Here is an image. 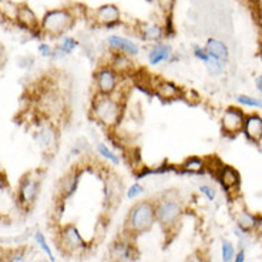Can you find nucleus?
Wrapping results in <instances>:
<instances>
[{
    "label": "nucleus",
    "instance_id": "f257e3e1",
    "mask_svg": "<svg viewBox=\"0 0 262 262\" xmlns=\"http://www.w3.org/2000/svg\"><path fill=\"white\" fill-rule=\"evenodd\" d=\"M124 98L114 96L94 94L89 108V116L94 123L107 131H114L124 117Z\"/></svg>",
    "mask_w": 262,
    "mask_h": 262
},
{
    "label": "nucleus",
    "instance_id": "f03ea898",
    "mask_svg": "<svg viewBox=\"0 0 262 262\" xmlns=\"http://www.w3.org/2000/svg\"><path fill=\"white\" fill-rule=\"evenodd\" d=\"M157 224L156 203L152 200H141L131 205L124 221V235L127 238L148 232Z\"/></svg>",
    "mask_w": 262,
    "mask_h": 262
},
{
    "label": "nucleus",
    "instance_id": "7ed1b4c3",
    "mask_svg": "<svg viewBox=\"0 0 262 262\" xmlns=\"http://www.w3.org/2000/svg\"><path fill=\"white\" fill-rule=\"evenodd\" d=\"M156 203V216L157 224L163 228L164 232L170 234L177 229V225L181 223L184 214V205L181 198L176 191L164 192L154 200Z\"/></svg>",
    "mask_w": 262,
    "mask_h": 262
},
{
    "label": "nucleus",
    "instance_id": "20e7f679",
    "mask_svg": "<svg viewBox=\"0 0 262 262\" xmlns=\"http://www.w3.org/2000/svg\"><path fill=\"white\" fill-rule=\"evenodd\" d=\"M74 25V16L67 9H54L45 14L41 30L50 36H61Z\"/></svg>",
    "mask_w": 262,
    "mask_h": 262
},
{
    "label": "nucleus",
    "instance_id": "39448f33",
    "mask_svg": "<svg viewBox=\"0 0 262 262\" xmlns=\"http://www.w3.org/2000/svg\"><path fill=\"white\" fill-rule=\"evenodd\" d=\"M121 76L113 70L108 64L98 67L94 73V94L114 96L120 90Z\"/></svg>",
    "mask_w": 262,
    "mask_h": 262
},
{
    "label": "nucleus",
    "instance_id": "423d86ee",
    "mask_svg": "<svg viewBox=\"0 0 262 262\" xmlns=\"http://www.w3.org/2000/svg\"><path fill=\"white\" fill-rule=\"evenodd\" d=\"M40 185H41V176L36 171L27 172L20 180L19 190H17V201L20 207L23 208H32V205L36 203L40 192Z\"/></svg>",
    "mask_w": 262,
    "mask_h": 262
},
{
    "label": "nucleus",
    "instance_id": "0eeeda50",
    "mask_svg": "<svg viewBox=\"0 0 262 262\" xmlns=\"http://www.w3.org/2000/svg\"><path fill=\"white\" fill-rule=\"evenodd\" d=\"M59 245L67 255H74L87 248V243L74 224H66L59 232Z\"/></svg>",
    "mask_w": 262,
    "mask_h": 262
},
{
    "label": "nucleus",
    "instance_id": "6e6552de",
    "mask_svg": "<svg viewBox=\"0 0 262 262\" xmlns=\"http://www.w3.org/2000/svg\"><path fill=\"white\" fill-rule=\"evenodd\" d=\"M245 112L238 105H229L221 116V131L227 137H236L243 133L245 123Z\"/></svg>",
    "mask_w": 262,
    "mask_h": 262
},
{
    "label": "nucleus",
    "instance_id": "1a4fd4ad",
    "mask_svg": "<svg viewBox=\"0 0 262 262\" xmlns=\"http://www.w3.org/2000/svg\"><path fill=\"white\" fill-rule=\"evenodd\" d=\"M150 92L152 96H156L158 100H161L164 103H171L176 100L184 98L185 90L181 85H178L174 81L164 79H151Z\"/></svg>",
    "mask_w": 262,
    "mask_h": 262
},
{
    "label": "nucleus",
    "instance_id": "9d476101",
    "mask_svg": "<svg viewBox=\"0 0 262 262\" xmlns=\"http://www.w3.org/2000/svg\"><path fill=\"white\" fill-rule=\"evenodd\" d=\"M112 262H130L137 259L138 251L136 245L131 243V238H120L114 241L108 251Z\"/></svg>",
    "mask_w": 262,
    "mask_h": 262
},
{
    "label": "nucleus",
    "instance_id": "9b49d317",
    "mask_svg": "<svg viewBox=\"0 0 262 262\" xmlns=\"http://www.w3.org/2000/svg\"><path fill=\"white\" fill-rule=\"evenodd\" d=\"M36 143L43 150H50L53 145L57 144V128L54 127L52 121H43L40 123L37 130L34 133Z\"/></svg>",
    "mask_w": 262,
    "mask_h": 262
},
{
    "label": "nucleus",
    "instance_id": "f8f14e48",
    "mask_svg": "<svg viewBox=\"0 0 262 262\" xmlns=\"http://www.w3.org/2000/svg\"><path fill=\"white\" fill-rule=\"evenodd\" d=\"M243 134L249 143L259 144L262 141V117L258 113H251L245 116Z\"/></svg>",
    "mask_w": 262,
    "mask_h": 262
},
{
    "label": "nucleus",
    "instance_id": "ddd939ff",
    "mask_svg": "<svg viewBox=\"0 0 262 262\" xmlns=\"http://www.w3.org/2000/svg\"><path fill=\"white\" fill-rule=\"evenodd\" d=\"M216 178H218L220 184L223 185V188L227 192H234V191L239 190L241 176H239V172L234 167L224 164L223 167H221V170L218 171Z\"/></svg>",
    "mask_w": 262,
    "mask_h": 262
},
{
    "label": "nucleus",
    "instance_id": "4468645a",
    "mask_svg": "<svg viewBox=\"0 0 262 262\" xmlns=\"http://www.w3.org/2000/svg\"><path fill=\"white\" fill-rule=\"evenodd\" d=\"M80 178H81V171L73 168L70 172H67L64 177L60 180L59 187H57L60 200L64 201V200H69L74 195V192L79 188Z\"/></svg>",
    "mask_w": 262,
    "mask_h": 262
},
{
    "label": "nucleus",
    "instance_id": "2eb2a0df",
    "mask_svg": "<svg viewBox=\"0 0 262 262\" xmlns=\"http://www.w3.org/2000/svg\"><path fill=\"white\" fill-rule=\"evenodd\" d=\"M121 17L120 9L114 5H104V6L98 7L94 12V20L97 25L105 27H112L117 25Z\"/></svg>",
    "mask_w": 262,
    "mask_h": 262
},
{
    "label": "nucleus",
    "instance_id": "dca6fc26",
    "mask_svg": "<svg viewBox=\"0 0 262 262\" xmlns=\"http://www.w3.org/2000/svg\"><path fill=\"white\" fill-rule=\"evenodd\" d=\"M108 66L112 67L114 72L117 73L118 76H131V74H136L134 72V63L131 60L130 56L123 54V53L114 52L113 53L112 59Z\"/></svg>",
    "mask_w": 262,
    "mask_h": 262
},
{
    "label": "nucleus",
    "instance_id": "f3484780",
    "mask_svg": "<svg viewBox=\"0 0 262 262\" xmlns=\"http://www.w3.org/2000/svg\"><path fill=\"white\" fill-rule=\"evenodd\" d=\"M107 43H108V46L112 47L114 52L123 53V54H127L130 57H134V56H137L138 53H140V47L133 40L125 39V37H121V36L113 34V36H110L107 39Z\"/></svg>",
    "mask_w": 262,
    "mask_h": 262
},
{
    "label": "nucleus",
    "instance_id": "a211bd4d",
    "mask_svg": "<svg viewBox=\"0 0 262 262\" xmlns=\"http://www.w3.org/2000/svg\"><path fill=\"white\" fill-rule=\"evenodd\" d=\"M121 194H123V185H121L120 178H117V176L108 174L104 180L105 201L108 204H112L113 201H118L121 198Z\"/></svg>",
    "mask_w": 262,
    "mask_h": 262
},
{
    "label": "nucleus",
    "instance_id": "6ab92c4d",
    "mask_svg": "<svg viewBox=\"0 0 262 262\" xmlns=\"http://www.w3.org/2000/svg\"><path fill=\"white\" fill-rule=\"evenodd\" d=\"M172 56V49L167 43L158 41L154 46L151 47L148 52V63L152 66H158L163 61H168Z\"/></svg>",
    "mask_w": 262,
    "mask_h": 262
},
{
    "label": "nucleus",
    "instance_id": "aec40b11",
    "mask_svg": "<svg viewBox=\"0 0 262 262\" xmlns=\"http://www.w3.org/2000/svg\"><path fill=\"white\" fill-rule=\"evenodd\" d=\"M181 174H204L207 171V161L203 157H188L178 165Z\"/></svg>",
    "mask_w": 262,
    "mask_h": 262
},
{
    "label": "nucleus",
    "instance_id": "412c9836",
    "mask_svg": "<svg viewBox=\"0 0 262 262\" xmlns=\"http://www.w3.org/2000/svg\"><path fill=\"white\" fill-rule=\"evenodd\" d=\"M205 50H207V53L210 54V57H212V59L220 60V61H224V63L228 60V47L221 40L208 39L207 45H205Z\"/></svg>",
    "mask_w": 262,
    "mask_h": 262
},
{
    "label": "nucleus",
    "instance_id": "4be33fe9",
    "mask_svg": "<svg viewBox=\"0 0 262 262\" xmlns=\"http://www.w3.org/2000/svg\"><path fill=\"white\" fill-rule=\"evenodd\" d=\"M164 29L158 26L156 23H143L140 26V37L143 41H148V43H158L163 39Z\"/></svg>",
    "mask_w": 262,
    "mask_h": 262
},
{
    "label": "nucleus",
    "instance_id": "5701e85b",
    "mask_svg": "<svg viewBox=\"0 0 262 262\" xmlns=\"http://www.w3.org/2000/svg\"><path fill=\"white\" fill-rule=\"evenodd\" d=\"M20 26L26 27L27 30H36L39 27V20L36 17V14L33 13V10L26 5L19 6V13H17V20Z\"/></svg>",
    "mask_w": 262,
    "mask_h": 262
},
{
    "label": "nucleus",
    "instance_id": "b1692460",
    "mask_svg": "<svg viewBox=\"0 0 262 262\" xmlns=\"http://www.w3.org/2000/svg\"><path fill=\"white\" fill-rule=\"evenodd\" d=\"M235 223H236V228L241 229L243 232H251L254 231L256 224V216L254 214H251L247 210H241L238 214L235 215Z\"/></svg>",
    "mask_w": 262,
    "mask_h": 262
},
{
    "label": "nucleus",
    "instance_id": "393cba45",
    "mask_svg": "<svg viewBox=\"0 0 262 262\" xmlns=\"http://www.w3.org/2000/svg\"><path fill=\"white\" fill-rule=\"evenodd\" d=\"M96 152H97L100 157L105 160L107 163L113 164V165H118V164L121 163V158L118 156L117 152L114 150H112V147H108L104 143H98L96 145Z\"/></svg>",
    "mask_w": 262,
    "mask_h": 262
},
{
    "label": "nucleus",
    "instance_id": "a878e982",
    "mask_svg": "<svg viewBox=\"0 0 262 262\" xmlns=\"http://www.w3.org/2000/svg\"><path fill=\"white\" fill-rule=\"evenodd\" d=\"M0 12L2 14L10 20H17V13H19V5L9 0H2L0 2Z\"/></svg>",
    "mask_w": 262,
    "mask_h": 262
},
{
    "label": "nucleus",
    "instance_id": "bb28decb",
    "mask_svg": "<svg viewBox=\"0 0 262 262\" xmlns=\"http://www.w3.org/2000/svg\"><path fill=\"white\" fill-rule=\"evenodd\" d=\"M34 241H36V244L39 245L40 249L45 252L47 255V258L50 259L52 262L56 261V258H54V255H53V251H52V247L49 245V243H47L46 236H45V234L43 232H40V231H37L36 234H34Z\"/></svg>",
    "mask_w": 262,
    "mask_h": 262
},
{
    "label": "nucleus",
    "instance_id": "cd10ccee",
    "mask_svg": "<svg viewBox=\"0 0 262 262\" xmlns=\"http://www.w3.org/2000/svg\"><path fill=\"white\" fill-rule=\"evenodd\" d=\"M236 101L238 104L243 107H249V108H259L262 110V100L258 97H252V96H247V94H239L236 96Z\"/></svg>",
    "mask_w": 262,
    "mask_h": 262
},
{
    "label": "nucleus",
    "instance_id": "c85d7f7f",
    "mask_svg": "<svg viewBox=\"0 0 262 262\" xmlns=\"http://www.w3.org/2000/svg\"><path fill=\"white\" fill-rule=\"evenodd\" d=\"M235 254L236 252L234 244L224 239L223 243H221V258H223V262H231L234 259Z\"/></svg>",
    "mask_w": 262,
    "mask_h": 262
},
{
    "label": "nucleus",
    "instance_id": "c756f323",
    "mask_svg": "<svg viewBox=\"0 0 262 262\" xmlns=\"http://www.w3.org/2000/svg\"><path fill=\"white\" fill-rule=\"evenodd\" d=\"M144 185L140 183H134L131 184L130 187L127 188V192H125V196L128 198V200H136L138 196L141 195V194H144Z\"/></svg>",
    "mask_w": 262,
    "mask_h": 262
},
{
    "label": "nucleus",
    "instance_id": "7c9ffc66",
    "mask_svg": "<svg viewBox=\"0 0 262 262\" xmlns=\"http://www.w3.org/2000/svg\"><path fill=\"white\" fill-rule=\"evenodd\" d=\"M224 64H225L224 61L212 59V57H210V60L205 63L207 69H208V72H210V74H212V76H218V74H221L224 70Z\"/></svg>",
    "mask_w": 262,
    "mask_h": 262
},
{
    "label": "nucleus",
    "instance_id": "2f4dec72",
    "mask_svg": "<svg viewBox=\"0 0 262 262\" xmlns=\"http://www.w3.org/2000/svg\"><path fill=\"white\" fill-rule=\"evenodd\" d=\"M77 46H79L77 40L73 39V37H63L59 43V47L66 53V54H70Z\"/></svg>",
    "mask_w": 262,
    "mask_h": 262
},
{
    "label": "nucleus",
    "instance_id": "473e14b6",
    "mask_svg": "<svg viewBox=\"0 0 262 262\" xmlns=\"http://www.w3.org/2000/svg\"><path fill=\"white\" fill-rule=\"evenodd\" d=\"M200 192L203 194L208 201H215L216 198V191L214 187H211V185H207V184H203V185H200Z\"/></svg>",
    "mask_w": 262,
    "mask_h": 262
},
{
    "label": "nucleus",
    "instance_id": "72a5a7b5",
    "mask_svg": "<svg viewBox=\"0 0 262 262\" xmlns=\"http://www.w3.org/2000/svg\"><path fill=\"white\" fill-rule=\"evenodd\" d=\"M194 56H195L198 60H201L203 63H207V61L210 60V54L207 53L205 49H203V47L200 46H194Z\"/></svg>",
    "mask_w": 262,
    "mask_h": 262
},
{
    "label": "nucleus",
    "instance_id": "f704fd0d",
    "mask_svg": "<svg viewBox=\"0 0 262 262\" xmlns=\"http://www.w3.org/2000/svg\"><path fill=\"white\" fill-rule=\"evenodd\" d=\"M158 6L161 10H164V13H170L172 10V6L176 3V0H157Z\"/></svg>",
    "mask_w": 262,
    "mask_h": 262
},
{
    "label": "nucleus",
    "instance_id": "c9c22d12",
    "mask_svg": "<svg viewBox=\"0 0 262 262\" xmlns=\"http://www.w3.org/2000/svg\"><path fill=\"white\" fill-rule=\"evenodd\" d=\"M6 262H26V256L21 251H16L12 255L7 256Z\"/></svg>",
    "mask_w": 262,
    "mask_h": 262
},
{
    "label": "nucleus",
    "instance_id": "e433bc0d",
    "mask_svg": "<svg viewBox=\"0 0 262 262\" xmlns=\"http://www.w3.org/2000/svg\"><path fill=\"white\" fill-rule=\"evenodd\" d=\"M53 50H54V49H53L50 45H47V43H41L39 46V52L43 57H52Z\"/></svg>",
    "mask_w": 262,
    "mask_h": 262
},
{
    "label": "nucleus",
    "instance_id": "4c0bfd02",
    "mask_svg": "<svg viewBox=\"0 0 262 262\" xmlns=\"http://www.w3.org/2000/svg\"><path fill=\"white\" fill-rule=\"evenodd\" d=\"M185 262H207L205 261V256L203 255V252L201 251H195L194 254H191Z\"/></svg>",
    "mask_w": 262,
    "mask_h": 262
},
{
    "label": "nucleus",
    "instance_id": "58836bf2",
    "mask_svg": "<svg viewBox=\"0 0 262 262\" xmlns=\"http://www.w3.org/2000/svg\"><path fill=\"white\" fill-rule=\"evenodd\" d=\"M254 232L256 235L262 236V216H256V224L255 228H254Z\"/></svg>",
    "mask_w": 262,
    "mask_h": 262
},
{
    "label": "nucleus",
    "instance_id": "ea45409f",
    "mask_svg": "<svg viewBox=\"0 0 262 262\" xmlns=\"http://www.w3.org/2000/svg\"><path fill=\"white\" fill-rule=\"evenodd\" d=\"M234 262H245V251L244 249H239L238 252L235 254V256H234V259H232Z\"/></svg>",
    "mask_w": 262,
    "mask_h": 262
},
{
    "label": "nucleus",
    "instance_id": "a19ab883",
    "mask_svg": "<svg viewBox=\"0 0 262 262\" xmlns=\"http://www.w3.org/2000/svg\"><path fill=\"white\" fill-rule=\"evenodd\" d=\"M255 87H256V90L262 94V74L261 76H258V77L255 79Z\"/></svg>",
    "mask_w": 262,
    "mask_h": 262
},
{
    "label": "nucleus",
    "instance_id": "79ce46f5",
    "mask_svg": "<svg viewBox=\"0 0 262 262\" xmlns=\"http://www.w3.org/2000/svg\"><path fill=\"white\" fill-rule=\"evenodd\" d=\"M259 54H261V57H262V39H261V45H259Z\"/></svg>",
    "mask_w": 262,
    "mask_h": 262
}]
</instances>
